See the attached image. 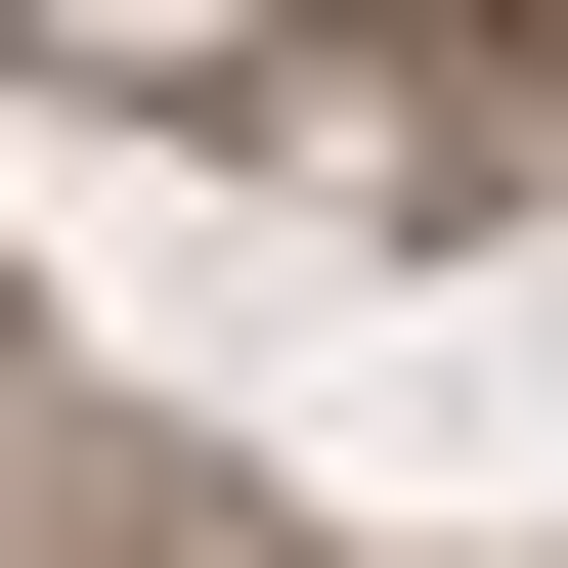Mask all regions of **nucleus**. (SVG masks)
Segmentation results:
<instances>
[{
	"label": "nucleus",
	"instance_id": "f257e3e1",
	"mask_svg": "<svg viewBox=\"0 0 568 568\" xmlns=\"http://www.w3.org/2000/svg\"><path fill=\"white\" fill-rule=\"evenodd\" d=\"M132 44H219V0H132Z\"/></svg>",
	"mask_w": 568,
	"mask_h": 568
}]
</instances>
